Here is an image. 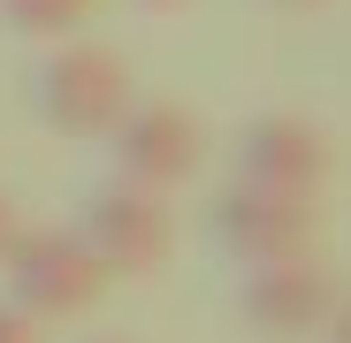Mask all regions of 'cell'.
Instances as JSON below:
<instances>
[{
	"label": "cell",
	"instance_id": "cell-1",
	"mask_svg": "<svg viewBox=\"0 0 351 343\" xmlns=\"http://www.w3.org/2000/svg\"><path fill=\"white\" fill-rule=\"evenodd\" d=\"M31 99H38V123H46L53 138L107 145V130L123 123L130 99H138V77H130L123 53L99 46V38H53V53L38 62Z\"/></svg>",
	"mask_w": 351,
	"mask_h": 343
},
{
	"label": "cell",
	"instance_id": "cell-2",
	"mask_svg": "<svg viewBox=\"0 0 351 343\" xmlns=\"http://www.w3.org/2000/svg\"><path fill=\"white\" fill-rule=\"evenodd\" d=\"M206 237L221 244L229 267H275V259H306L321 237V206L313 199H290L267 183H237L206 206Z\"/></svg>",
	"mask_w": 351,
	"mask_h": 343
},
{
	"label": "cell",
	"instance_id": "cell-3",
	"mask_svg": "<svg viewBox=\"0 0 351 343\" xmlns=\"http://www.w3.org/2000/svg\"><path fill=\"white\" fill-rule=\"evenodd\" d=\"M0 267H8V298L31 320H77V313L99 305V290L114 282L77 229H23Z\"/></svg>",
	"mask_w": 351,
	"mask_h": 343
},
{
	"label": "cell",
	"instance_id": "cell-4",
	"mask_svg": "<svg viewBox=\"0 0 351 343\" xmlns=\"http://www.w3.org/2000/svg\"><path fill=\"white\" fill-rule=\"evenodd\" d=\"M77 237L99 252L107 275H123V282H145L176 259V206L168 191H138V183H99L77 214Z\"/></svg>",
	"mask_w": 351,
	"mask_h": 343
},
{
	"label": "cell",
	"instance_id": "cell-5",
	"mask_svg": "<svg viewBox=\"0 0 351 343\" xmlns=\"http://www.w3.org/2000/svg\"><path fill=\"white\" fill-rule=\"evenodd\" d=\"M114 176L138 191H184L206 168V123L176 99H130V114L107 130Z\"/></svg>",
	"mask_w": 351,
	"mask_h": 343
},
{
	"label": "cell",
	"instance_id": "cell-6",
	"mask_svg": "<svg viewBox=\"0 0 351 343\" xmlns=\"http://www.w3.org/2000/svg\"><path fill=\"white\" fill-rule=\"evenodd\" d=\"M343 282L306 252V259H275V267H245L237 282V320L260 335V343H306L321 335L328 305H336Z\"/></svg>",
	"mask_w": 351,
	"mask_h": 343
},
{
	"label": "cell",
	"instance_id": "cell-7",
	"mask_svg": "<svg viewBox=\"0 0 351 343\" xmlns=\"http://www.w3.org/2000/svg\"><path fill=\"white\" fill-rule=\"evenodd\" d=\"M328 168H336V145H328L321 123H306V114H252V123L237 130V183L321 199Z\"/></svg>",
	"mask_w": 351,
	"mask_h": 343
},
{
	"label": "cell",
	"instance_id": "cell-8",
	"mask_svg": "<svg viewBox=\"0 0 351 343\" xmlns=\"http://www.w3.org/2000/svg\"><path fill=\"white\" fill-rule=\"evenodd\" d=\"M99 0H0V23L16 38H77Z\"/></svg>",
	"mask_w": 351,
	"mask_h": 343
},
{
	"label": "cell",
	"instance_id": "cell-9",
	"mask_svg": "<svg viewBox=\"0 0 351 343\" xmlns=\"http://www.w3.org/2000/svg\"><path fill=\"white\" fill-rule=\"evenodd\" d=\"M0 343H46V335H38V320H31L16 298H0Z\"/></svg>",
	"mask_w": 351,
	"mask_h": 343
},
{
	"label": "cell",
	"instance_id": "cell-10",
	"mask_svg": "<svg viewBox=\"0 0 351 343\" xmlns=\"http://www.w3.org/2000/svg\"><path fill=\"white\" fill-rule=\"evenodd\" d=\"M321 343H351V290H336V305L321 320Z\"/></svg>",
	"mask_w": 351,
	"mask_h": 343
},
{
	"label": "cell",
	"instance_id": "cell-11",
	"mask_svg": "<svg viewBox=\"0 0 351 343\" xmlns=\"http://www.w3.org/2000/svg\"><path fill=\"white\" fill-rule=\"evenodd\" d=\"M23 237V214H16V199L8 191H0V259H8V244Z\"/></svg>",
	"mask_w": 351,
	"mask_h": 343
},
{
	"label": "cell",
	"instance_id": "cell-12",
	"mask_svg": "<svg viewBox=\"0 0 351 343\" xmlns=\"http://www.w3.org/2000/svg\"><path fill=\"white\" fill-rule=\"evenodd\" d=\"M267 8H290V16H313V8H328V0H267Z\"/></svg>",
	"mask_w": 351,
	"mask_h": 343
},
{
	"label": "cell",
	"instance_id": "cell-13",
	"mask_svg": "<svg viewBox=\"0 0 351 343\" xmlns=\"http://www.w3.org/2000/svg\"><path fill=\"white\" fill-rule=\"evenodd\" d=\"M138 8H184V0H138Z\"/></svg>",
	"mask_w": 351,
	"mask_h": 343
},
{
	"label": "cell",
	"instance_id": "cell-14",
	"mask_svg": "<svg viewBox=\"0 0 351 343\" xmlns=\"http://www.w3.org/2000/svg\"><path fill=\"white\" fill-rule=\"evenodd\" d=\"M107 343H114V335H107Z\"/></svg>",
	"mask_w": 351,
	"mask_h": 343
}]
</instances>
